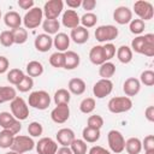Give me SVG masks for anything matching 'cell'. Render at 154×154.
Listing matches in <instances>:
<instances>
[{"label":"cell","instance_id":"cell-50","mask_svg":"<svg viewBox=\"0 0 154 154\" xmlns=\"http://www.w3.org/2000/svg\"><path fill=\"white\" fill-rule=\"evenodd\" d=\"M88 154H112V153L101 146H93L88 150Z\"/></svg>","mask_w":154,"mask_h":154},{"label":"cell","instance_id":"cell-2","mask_svg":"<svg viewBox=\"0 0 154 154\" xmlns=\"http://www.w3.org/2000/svg\"><path fill=\"white\" fill-rule=\"evenodd\" d=\"M107 108L114 114L125 113L132 108V100L128 96H114L108 101Z\"/></svg>","mask_w":154,"mask_h":154},{"label":"cell","instance_id":"cell-10","mask_svg":"<svg viewBox=\"0 0 154 154\" xmlns=\"http://www.w3.org/2000/svg\"><path fill=\"white\" fill-rule=\"evenodd\" d=\"M113 90V82L111 79H99L93 85V94L96 99H103L108 96Z\"/></svg>","mask_w":154,"mask_h":154},{"label":"cell","instance_id":"cell-6","mask_svg":"<svg viewBox=\"0 0 154 154\" xmlns=\"http://www.w3.org/2000/svg\"><path fill=\"white\" fill-rule=\"evenodd\" d=\"M119 35V30L116 25L112 24H107V25H100L95 29V38L99 42H105L108 43L111 41H113L114 38H117Z\"/></svg>","mask_w":154,"mask_h":154},{"label":"cell","instance_id":"cell-15","mask_svg":"<svg viewBox=\"0 0 154 154\" xmlns=\"http://www.w3.org/2000/svg\"><path fill=\"white\" fill-rule=\"evenodd\" d=\"M34 46L36 48V51L41 52V53H46L48 52L52 46H53V37L51 35H47V34H38L36 37H35V41H34Z\"/></svg>","mask_w":154,"mask_h":154},{"label":"cell","instance_id":"cell-21","mask_svg":"<svg viewBox=\"0 0 154 154\" xmlns=\"http://www.w3.org/2000/svg\"><path fill=\"white\" fill-rule=\"evenodd\" d=\"M89 60L91 64L94 65H102L103 63H106L105 59V54H103V48L101 45H96L94 47H91L90 52H89Z\"/></svg>","mask_w":154,"mask_h":154},{"label":"cell","instance_id":"cell-3","mask_svg":"<svg viewBox=\"0 0 154 154\" xmlns=\"http://www.w3.org/2000/svg\"><path fill=\"white\" fill-rule=\"evenodd\" d=\"M10 109H11V114L19 122L25 120L29 117V106L23 97L16 96L10 102Z\"/></svg>","mask_w":154,"mask_h":154},{"label":"cell","instance_id":"cell-43","mask_svg":"<svg viewBox=\"0 0 154 154\" xmlns=\"http://www.w3.org/2000/svg\"><path fill=\"white\" fill-rule=\"evenodd\" d=\"M87 126L101 130V128L103 126V118L101 116H99V114H91L87 119Z\"/></svg>","mask_w":154,"mask_h":154},{"label":"cell","instance_id":"cell-30","mask_svg":"<svg viewBox=\"0 0 154 154\" xmlns=\"http://www.w3.org/2000/svg\"><path fill=\"white\" fill-rule=\"evenodd\" d=\"M116 73V65L111 61H106L99 67V75L103 79H111Z\"/></svg>","mask_w":154,"mask_h":154},{"label":"cell","instance_id":"cell-11","mask_svg":"<svg viewBox=\"0 0 154 154\" xmlns=\"http://www.w3.org/2000/svg\"><path fill=\"white\" fill-rule=\"evenodd\" d=\"M37 154H55L58 150V143L51 137H42L35 143Z\"/></svg>","mask_w":154,"mask_h":154},{"label":"cell","instance_id":"cell-14","mask_svg":"<svg viewBox=\"0 0 154 154\" xmlns=\"http://www.w3.org/2000/svg\"><path fill=\"white\" fill-rule=\"evenodd\" d=\"M61 23L67 29H75L81 23V17L75 10H65L61 17Z\"/></svg>","mask_w":154,"mask_h":154},{"label":"cell","instance_id":"cell-59","mask_svg":"<svg viewBox=\"0 0 154 154\" xmlns=\"http://www.w3.org/2000/svg\"><path fill=\"white\" fill-rule=\"evenodd\" d=\"M0 19H1V10H0Z\"/></svg>","mask_w":154,"mask_h":154},{"label":"cell","instance_id":"cell-36","mask_svg":"<svg viewBox=\"0 0 154 154\" xmlns=\"http://www.w3.org/2000/svg\"><path fill=\"white\" fill-rule=\"evenodd\" d=\"M13 138H14V135L12 132H10L8 130L2 129L0 131V148H4V149L11 148Z\"/></svg>","mask_w":154,"mask_h":154},{"label":"cell","instance_id":"cell-53","mask_svg":"<svg viewBox=\"0 0 154 154\" xmlns=\"http://www.w3.org/2000/svg\"><path fill=\"white\" fill-rule=\"evenodd\" d=\"M10 67V61L4 55H0V75L5 73Z\"/></svg>","mask_w":154,"mask_h":154},{"label":"cell","instance_id":"cell-9","mask_svg":"<svg viewBox=\"0 0 154 154\" xmlns=\"http://www.w3.org/2000/svg\"><path fill=\"white\" fill-rule=\"evenodd\" d=\"M64 10V2L61 0H48L45 2L42 12L46 19H57Z\"/></svg>","mask_w":154,"mask_h":154},{"label":"cell","instance_id":"cell-42","mask_svg":"<svg viewBox=\"0 0 154 154\" xmlns=\"http://www.w3.org/2000/svg\"><path fill=\"white\" fill-rule=\"evenodd\" d=\"M16 87H17V90H19L20 93H28L34 88V79L30 76L25 75L24 78L20 81V83H18Z\"/></svg>","mask_w":154,"mask_h":154},{"label":"cell","instance_id":"cell-47","mask_svg":"<svg viewBox=\"0 0 154 154\" xmlns=\"http://www.w3.org/2000/svg\"><path fill=\"white\" fill-rule=\"evenodd\" d=\"M16 120V118L10 113V112H0V126L2 129H7L13 122Z\"/></svg>","mask_w":154,"mask_h":154},{"label":"cell","instance_id":"cell-13","mask_svg":"<svg viewBox=\"0 0 154 154\" xmlns=\"http://www.w3.org/2000/svg\"><path fill=\"white\" fill-rule=\"evenodd\" d=\"M113 19L120 25L129 24L132 19V11L128 6H118L113 11Z\"/></svg>","mask_w":154,"mask_h":154},{"label":"cell","instance_id":"cell-46","mask_svg":"<svg viewBox=\"0 0 154 154\" xmlns=\"http://www.w3.org/2000/svg\"><path fill=\"white\" fill-rule=\"evenodd\" d=\"M0 43H1L4 47H11L12 45H14L12 30H4V31L0 34Z\"/></svg>","mask_w":154,"mask_h":154},{"label":"cell","instance_id":"cell-40","mask_svg":"<svg viewBox=\"0 0 154 154\" xmlns=\"http://www.w3.org/2000/svg\"><path fill=\"white\" fill-rule=\"evenodd\" d=\"M65 54L61 52H54L49 57V64L55 69H64Z\"/></svg>","mask_w":154,"mask_h":154},{"label":"cell","instance_id":"cell-41","mask_svg":"<svg viewBox=\"0 0 154 154\" xmlns=\"http://www.w3.org/2000/svg\"><path fill=\"white\" fill-rule=\"evenodd\" d=\"M138 81L141 84H144L146 87H153L154 85V71L153 70L142 71Z\"/></svg>","mask_w":154,"mask_h":154},{"label":"cell","instance_id":"cell-28","mask_svg":"<svg viewBox=\"0 0 154 154\" xmlns=\"http://www.w3.org/2000/svg\"><path fill=\"white\" fill-rule=\"evenodd\" d=\"M42 29L47 35H57L60 29V23L58 19H43Z\"/></svg>","mask_w":154,"mask_h":154},{"label":"cell","instance_id":"cell-38","mask_svg":"<svg viewBox=\"0 0 154 154\" xmlns=\"http://www.w3.org/2000/svg\"><path fill=\"white\" fill-rule=\"evenodd\" d=\"M129 29H130V32L134 34V35H137L140 36L144 29H146V23L138 18H135V19H131V22L129 23Z\"/></svg>","mask_w":154,"mask_h":154},{"label":"cell","instance_id":"cell-4","mask_svg":"<svg viewBox=\"0 0 154 154\" xmlns=\"http://www.w3.org/2000/svg\"><path fill=\"white\" fill-rule=\"evenodd\" d=\"M22 20H23V24H24L25 29H35V28H37L43 22L42 8L37 7V6H34L31 10L26 11V13L22 18Z\"/></svg>","mask_w":154,"mask_h":154},{"label":"cell","instance_id":"cell-45","mask_svg":"<svg viewBox=\"0 0 154 154\" xmlns=\"http://www.w3.org/2000/svg\"><path fill=\"white\" fill-rule=\"evenodd\" d=\"M43 132V126L38 122H31L28 125V134L30 137H40Z\"/></svg>","mask_w":154,"mask_h":154},{"label":"cell","instance_id":"cell-58","mask_svg":"<svg viewBox=\"0 0 154 154\" xmlns=\"http://www.w3.org/2000/svg\"><path fill=\"white\" fill-rule=\"evenodd\" d=\"M5 154H18V153H16V152H13V150H10V152H6Z\"/></svg>","mask_w":154,"mask_h":154},{"label":"cell","instance_id":"cell-49","mask_svg":"<svg viewBox=\"0 0 154 154\" xmlns=\"http://www.w3.org/2000/svg\"><path fill=\"white\" fill-rule=\"evenodd\" d=\"M141 142H142V149H144V152L154 149V135H147Z\"/></svg>","mask_w":154,"mask_h":154},{"label":"cell","instance_id":"cell-19","mask_svg":"<svg viewBox=\"0 0 154 154\" xmlns=\"http://www.w3.org/2000/svg\"><path fill=\"white\" fill-rule=\"evenodd\" d=\"M70 36L65 32H58L53 37V46L57 48V52L65 53L70 47Z\"/></svg>","mask_w":154,"mask_h":154},{"label":"cell","instance_id":"cell-55","mask_svg":"<svg viewBox=\"0 0 154 154\" xmlns=\"http://www.w3.org/2000/svg\"><path fill=\"white\" fill-rule=\"evenodd\" d=\"M81 4H82L81 0H66V5H67V7H70V10L78 8L81 6Z\"/></svg>","mask_w":154,"mask_h":154},{"label":"cell","instance_id":"cell-7","mask_svg":"<svg viewBox=\"0 0 154 154\" xmlns=\"http://www.w3.org/2000/svg\"><path fill=\"white\" fill-rule=\"evenodd\" d=\"M107 142L111 152L114 154L122 153L125 148V138L119 130H116V129L109 130L107 134Z\"/></svg>","mask_w":154,"mask_h":154},{"label":"cell","instance_id":"cell-24","mask_svg":"<svg viewBox=\"0 0 154 154\" xmlns=\"http://www.w3.org/2000/svg\"><path fill=\"white\" fill-rule=\"evenodd\" d=\"M100 137H101V132L97 129L85 126L82 130V140L85 141L87 143H95L100 140Z\"/></svg>","mask_w":154,"mask_h":154},{"label":"cell","instance_id":"cell-56","mask_svg":"<svg viewBox=\"0 0 154 154\" xmlns=\"http://www.w3.org/2000/svg\"><path fill=\"white\" fill-rule=\"evenodd\" d=\"M55 154H73V153L71 152L70 147H60V148H58Z\"/></svg>","mask_w":154,"mask_h":154},{"label":"cell","instance_id":"cell-52","mask_svg":"<svg viewBox=\"0 0 154 154\" xmlns=\"http://www.w3.org/2000/svg\"><path fill=\"white\" fill-rule=\"evenodd\" d=\"M18 6L22 8V10H31L32 7H34V5H35V2H34V0H18Z\"/></svg>","mask_w":154,"mask_h":154},{"label":"cell","instance_id":"cell-34","mask_svg":"<svg viewBox=\"0 0 154 154\" xmlns=\"http://www.w3.org/2000/svg\"><path fill=\"white\" fill-rule=\"evenodd\" d=\"M142 54L149 58L154 55V34H144V48Z\"/></svg>","mask_w":154,"mask_h":154},{"label":"cell","instance_id":"cell-51","mask_svg":"<svg viewBox=\"0 0 154 154\" xmlns=\"http://www.w3.org/2000/svg\"><path fill=\"white\" fill-rule=\"evenodd\" d=\"M81 6L87 12H91V10H94L96 7V1L95 0H83L82 4H81Z\"/></svg>","mask_w":154,"mask_h":154},{"label":"cell","instance_id":"cell-44","mask_svg":"<svg viewBox=\"0 0 154 154\" xmlns=\"http://www.w3.org/2000/svg\"><path fill=\"white\" fill-rule=\"evenodd\" d=\"M131 51L138 54L143 53V48H144V35H140L136 36L135 38H132L131 41Z\"/></svg>","mask_w":154,"mask_h":154},{"label":"cell","instance_id":"cell-39","mask_svg":"<svg viewBox=\"0 0 154 154\" xmlns=\"http://www.w3.org/2000/svg\"><path fill=\"white\" fill-rule=\"evenodd\" d=\"M12 34H13V40L16 45H23L28 40V30L25 28L19 26L17 29H13Z\"/></svg>","mask_w":154,"mask_h":154},{"label":"cell","instance_id":"cell-1","mask_svg":"<svg viewBox=\"0 0 154 154\" xmlns=\"http://www.w3.org/2000/svg\"><path fill=\"white\" fill-rule=\"evenodd\" d=\"M51 105V95L46 90H35L28 97V106L35 109H47Z\"/></svg>","mask_w":154,"mask_h":154},{"label":"cell","instance_id":"cell-5","mask_svg":"<svg viewBox=\"0 0 154 154\" xmlns=\"http://www.w3.org/2000/svg\"><path fill=\"white\" fill-rule=\"evenodd\" d=\"M35 148V142L32 137L26 136V135H16L11 146V150L18 153V154H24Z\"/></svg>","mask_w":154,"mask_h":154},{"label":"cell","instance_id":"cell-18","mask_svg":"<svg viewBox=\"0 0 154 154\" xmlns=\"http://www.w3.org/2000/svg\"><path fill=\"white\" fill-rule=\"evenodd\" d=\"M70 40H72L77 45H83L89 40V30L82 25L76 26L70 32Z\"/></svg>","mask_w":154,"mask_h":154},{"label":"cell","instance_id":"cell-57","mask_svg":"<svg viewBox=\"0 0 154 154\" xmlns=\"http://www.w3.org/2000/svg\"><path fill=\"white\" fill-rule=\"evenodd\" d=\"M144 154H154V149H152V150H146Z\"/></svg>","mask_w":154,"mask_h":154},{"label":"cell","instance_id":"cell-33","mask_svg":"<svg viewBox=\"0 0 154 154\" xmlns=\"http://www.w3.org/2000/svg\"><path fill=\"white\" fill-rule=\"evenodd\" d=\"M24 76H25V73L20 69H11L7 72L6 78H7V81H8L10 84L17 85L18 83H20V81L24 78Z\"/></svg>","mask_w":154,"mask_h":154},{"label":"cell","instance_id":"cell-48","mask_svg":"<svg viewBox=\"0 0 154 154\" xmlns=\"http://www.w3.org/2000/svg\"><path fill=\"white\" fill-rule=\"evenodd\" d=\"M102 48H103V54H105L106 61H109V60L116 55V52H117L116 46H114L113 43L108 42V43H105V45L102 46Z\"/></svg>","mask_w":154,"mask_h":154},{"label":"cell","instance_id":"cell-37","mask_svg":"<svg viewBox=\"0 0 154 154\" xmlns=\"http://www.w3.org/2000/svg\"><path fill=\"white\" fill-rule=\"evenodd\" d=\"M96 23H97V16L95 13H93V12H85L81 17V24L85 29H89V28L95 26Z\"/></svg>","mask_w":154,"mask_h":154},{"label":"cell","instance_id":"cell-31","mask_svg":"<svg viewBox=\"0 0 154 154\" xmlns=\"http://www.w3.org/2000/svg\"><path fill=\"white\" fill-rule=\"evenodd\" d=\"M17 96V91L13 87H0V105L11 102Z\"/></svg>","mask_w":154,"mask_h":154},{"label":"cell","instance_id":"cell-32","mask_svg":"<svg viewBox=\"0 0 154 154\" xmlns=\"http://www.w3.org/2000/svg\"><path fill=\"white\" fill-rule=\"evenodd\" d=\"M70 149L73 154H87L88 144L82 138H75L70 144Z\"/></svg>","mask_w":154,"mask_h":154},{"label":"cell","instance_id":"cell-35","mask_svg":"<svg viewBox=\"0 0 154 154\" xmlns=\"http://www.w3.org/2000/svg\"><path fill=\"white\" fill-rule=\"evenodd\" d=\"M96 106V101L94 97H85L79 103V111L84 114H90Z\"/></svg>","mask_w":154,"mask_h":154},{"label":"cell","instance_id":"cell-16","mask_svg":"<svg viewBox=\"0 0 154 154\" xmlns=\"http://www.w3.org/2000/svg\"><path fill=\"white\" fill-rule=\"evenodd\" d=\"M140 90H141V83L135 77H129L123 83V91L128 97L136 96L140 93Z\"/></svg>","mask_w":154,"mask_h":154},{"label":"cell","instance_id":"cell-17","mask_svg":"<svg viewBox=\"0 0 154 154\" xmlns=\"http://www.w3.org/2000/svg\"><path fill=\"white\" fill-rule=\"evenodd\" d=\"M55 138H57V143H59L61 147H70L71 142L76 138V136H75V132L72 129L63 128V129L58 130Z\"/></svg>","mask_w":154,"mask_h":154},{"label":"cell","instance_id":"cell-20","mask_svg":"<svg viewBox=\"0 0 154 154\" xmlns=\"http://www.w3.org/2000/svg\"><path fill=\"white\" fill-rule=\"evenodd\" d=\"M22 22H23V20H22L20 14H19L18 12H16V11H8V12H6L5 16H4V23H5V25H6L7 28H10L11 30L19 28L20 24H22Z\"/></svg>","mask_w":154,"mask_h":154},{"label":"cell","instance_id":"cell-29","mask_svg":"<svg viewBox=\"0 0 154 154\" xmlns=\"http://www.w3.org/2000/svg\"><path fill=\"white\" fill-rule=\"evenodd\" d=\"M53 100H54L55 105H69V102L71 100V94L67 89L60 88L54 93Z\"/></svg>","mask_w":154,"mask_h":154},{"label":"cell","instance_id":"cell-12","mask_svg":"<svg viewBox=\"0 0 154 154\" xmlns=\"http://www.w3.org/2000/svg\"><path fill=\"white\" fill-rule=\"evenodd\" d=\"M51 118L57 124H64L70 118V107L69 105H55L51 112Z\"/></svg>","mask_w":154,"mask_h":154},{"label":"cell","instance_id":"cell-23","mask_svg":"<svg viewBox=\"0 0 154 154\" xmlns=\"http://www.w3.org/2000/svg\"><path fill=\"white\" fill-rule=\"evenodd\" d=\"M64 54H65V63H64L65 70H75L76 67H78L81 63V58L78 53L73 51H66Z\"/></svg>","mask_w":154,"mask_h":154},{"label":"cell","instance_id":"cell-22","mask_svg":"<svg viewBox=\"0 0 154 154\" xmlns=\"http://www.w3.org/2000/svg\"><path fill=\"white\" fill-rule=\"evenodd\" d=\"M85 88H87L85 82L78 77L71 78L67 83V90L70 91V94H73V95H82L85 91Z\"/></svg>","mask_w":154,"mask_h":154},{"label":"cell","instance_id":"cell-8","mask_svg":"<svg viewBox=\"0 0 154 154\" xmlns=\"http://www.w3.org/2000/svg\"><path fill=\"white\" fill-rule=\"evenodd\" d=\"M134 12L138 17V19L146 22L150 20L154 16V7L152 2L146 1V0H137L134 4Z\"/></svg>","mask_w":154,"mask_h":154},{"label":"cell","instance_id":"cell-54","mask_svg":"<svg viewBox=\"0 0 154 154\" xmlns=\"http://www.w3.org/2000/svg\"><path fill=\"white\" fill-rule=\"evenodd\" d=\"M144 117L148 122H150V123L154 122V106H148L144 109Z\"/></svg>","mask_w":154,"mask_h":154},{"label":"cell","instance_id":"cell-25","mask_svg":"<svg viewBox=\"0 0 154 154\" xmlns=\"http://www.w3.org/2000/svg\"><path fill=\"white\" fill-rule=\"evenodd\" d=\"M128 154H140L142 150V142L138 137H130L125 141V148Z\"/></svg>","mask_w":154,"mask_h":154},{"label":"cell","instance_id":"cell-26","mask_svg":"<svg viewBox=\"0 0 154 154\" xmlns=\"http://www.w3.org/2000/svg\"><path fill=\"white\" fill-rule=\"evenodd\" d=\"M117 58L118 60L122 63V64H129L131 60H132V57H134V52L131 51V48L126 45H123L120 46L118 49H117Z\"/></svg>","mask_w":154,"mask_h":154},{"label":"cell","instance_id":"cell-27","mask_svg":"<svg viewBox=\"0 0 154 154\" xmlns=\"http://www.w3.org/2000/svg\"><path fill=\"white\" fill-rule=\"evenodd\" d=\"M26 75L32 77H40L43 73V65L37 60H31L26 64Z\"/></svg>","mask_w":154,"mask_h":154}]
</instances>
